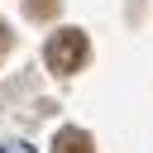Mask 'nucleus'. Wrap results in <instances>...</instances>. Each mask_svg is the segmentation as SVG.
Masks as SVG:
<instances>
[{
	"label": "nucleus",
	"mask_w": 153,
	"mask_h": 153,
	"mask_svg": "<svg viewBox=\"0 0 153 153\" xmlns=\"http://www.w3.org/2000/svg\"><path fill=\"white\" fill-rule=\"evenodd\" d=\"M86 57H91V43H86L81 29H62V33H53L48 48H43L48 72H57V76H72L76 67H86Z\"/></svg>",
	"instance_id": "1"
},
{
	"label": "nucleus",
	"mask_w": 153,
	"mask_h": 153,
	"mask_svg": "<svg viewBox=\"0 0 153 153\" xmlns=\"http://www.w3.org/2000/svg\"><path fill=\"white\" fill-rule=\"evenodd\" d=\"M53 153H91V134L86 129H57Z\"/></svg>",
	"instance_id": "2"
},
{
	"label": "nucleus",
	"mask_w": 153,
	"mask_h": 153,
	"mask_svg": "<svg viewBox=\"0 0 153 153\" xmlns=\"http://www.w3.org/2000/svg\"><path fill=\"white\" fill-rule=\"evenodd\" d=\"M24 14L29 19H53L57 14V0H24Z\"/></svg>",
	"instance_id": "3"
}]
</instances>
